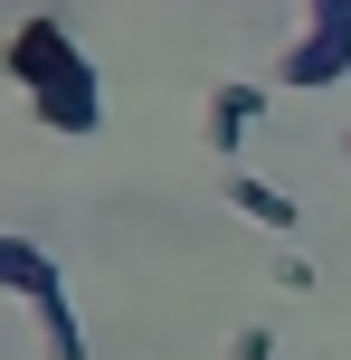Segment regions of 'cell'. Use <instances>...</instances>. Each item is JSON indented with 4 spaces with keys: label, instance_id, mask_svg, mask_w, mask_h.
<instances>
[{
    "label": "cell",
    "instance_id": "6da1fadb",
    "mask_svg": "<svg viewBox=\"0 0 351 360\" xmlns=\"http://www.w3.org/2000/svg\"><path fill=\"white\" fill-rule=\"evenodd\" d=\"M10 76H19V95H29V114L48 133H95L105 124V76L67 48L57 19H19L10 29Z\"/></svg>",
    "mask_w": 351,
    "mask_h": 360
},
{
    "label": "cell",
    "instance_id": "7a4b0ae2",
    "mask_svg": "<svg viewBox=\"0 0 351 360\" xmlns=\"http://www.w3.org/2000/svg\"><path fill=\"white\" fill-rule=\"evenodd\" d=\"M0 285H10L19 304H38V332H48V360H86V332H76L67 294H57V266H48V247H29V237H0Z\"/></svg>",
    "mask_w": 351,
    "mask_h": 360
},
{
    "label": "cell",
    "instance_id": "3957f363",
    "mask_svg": "<svg viewBox=\"0 0 351 360\" xmlns=\"http://www.w3.org/2000/svg\"><path fill=\"white\" fill-rule=\"evenodd\" d=\"M351 76V0H314V29L276 57V86H333Z\"/></svg>",
    "mask_w": 351,
    "mask_h": 360
},
{
    "label": "cell",
    "instance_id": "277c9868",
    "mask_svg": "<svg viewBox=\"0 0 351 360\" xmlns=\"http://www.w3.org/2000/svg\"><path fill=\"white\" fill-rule=\"evenodd\" d=\"M228 209H238V218H257L266 237H295V228H304V209L276 190V180H257V171H228Z\"/></svg>",
    "mask_w": 351,
    "mask_h": 360
},
{
    "label": "cell",
    "instance_id": "5b68a950",
    "mask_svg": "<svg viewBox=\"0 0 351 360\" xmlns=\"http://www.w3.org/2000/svg\"><path fill=\"white\" fill-rule=\"evenodd\" d=\"M247 124H266V86H247V76H238V86L209 95V143L238 152V143H247Z\"/></svg>",
    "mask_w": 351,
    "mask_h": 360
},
{
    "label": "cell",
    "instance_id": "8992f818",
    "mask_svg": "<svg viewBox=\"0 0 351 360\" xmlns=\"http://www.w3.org/2000/svg\"><path fill=\"white\" fill-rule=\"evenodd\" d=\"M276 285H285V294H314V256L285 247V256H276Z\"/></svg>",
    "mask_w": 351,
    "mask_h": 360
},
{
    "label": "cell",
    "instance_id": "52a82bcc",
    "mask_svg": "<svg viewBox=\"0 0 351 360\" xmlns=\"http://www.w3.org/2000/svg\"><path fill=\"white\" fill-rule=\"evenodd\" d=\"M228 360H276V332H257V323H247L238 342H228Z\"/></svg>",
    "mask_w": 351,
    "mask_h": 360
},
{
    "label": "cell",
    "instance_id": "ba28073f",
    "mask_svg": "<svg viewBox=\"0 0 351 360\" xmlns=\"http://www.w3.org/2000/svg\"><path fill=\"white\" fill-rule=\"evenodd\" d=\"M342 152H351V143H342Z\"/></svg>",
    "mask_w": 351,
    "mask_h": 360
}]
</instances>
